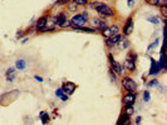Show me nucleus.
I'll list each match as a JSON object with an SVG mask.
<instances>
[{
    "mask_svg": "<svg viewBox=\"0 0 167 125\" xmlns=\"http://www.w3.org/2000/svg\"><path fill=\"white\" fill-rule=\"evenodd\" d=\"M122 86L124 88V90L126 91H136L137 90V83H136L133 79L131 78H123L122 79Z\"/></svg>",
    "mask_w": 167,
    "mask_h": 125,
    "instance_id": "f257e3e1",
    "label": "nucleus"
},
{
    "mask_svg": "<svg viewBox=\"0 0 167 125\" xmlns=\"http://www.w3.org/2000/svg\"><path fill=\"white\" fill-rule=\"evenodd\" d=\"M136 59H137V54L134 51H129L127 54V59H126V68L129 71H134L136 70Z\"/></svg>",
    "mask_w": 167,
    "mask_h": 125,
    "instance_id": "f03ea898",
    "label": "nucleus"
},
{
    "mask_svg": "<svg viewBox=\"0 0 167 125\" xmlns=\"http://www.w3.org/2000/svg\"><path fill=\"white\" fill-rule=\"evenodd\" d=\"M96 10H97V13H98V14L104 15V17H113V15H114L113 9H112V8H109L107 4H103V3L99 5V6H97Z\"/></svg>",
    "mask_w": 167,
    "mask_h": 125,
    "instance_id": "7ed1b4c3",
    "label": "nucleus"
},
{
    "mask_svg": "<svg viewBox=\"0 0 167 125\" xmlns=\"http://www.w3.org/2000/svg\"><path fill=\"white\" fill-rule=\"evenodd\" d=\"M118 33H119V28L117 27V25H112V27H107L106 29H103V30H102V35H103L106 39L111 38V36L116 35V34H118Z\"/></svg>",
    "mask_w": 167,
    "mask_h": 125,
    "instance_id": "20e7f679",
    "label": "nucleus"
},
{
    "mask_svg": "<svg viewBox=\"0 0 167 125\" xmlns=\"http://www.w3.org/2000/svg\"><path fill=\"white\" fill-rule=\"evenodd\" d=\"M122 101L124 104V106H133V104L136 103V94H134V91H127V94L123 96Z\"/></svg>",
    "mask_w": 167,
    "mask_h": 125,
    "instance_id": "39448f33",
    "label": "nucleus"
},
{
    "mask_svg": "<svg viewBox=\"0 0 167 125\" xmlns=\"http://www.w3.org/2000/svg\"><path fill=\"white\" fill-rule=\"evenodd\" d=\"M55 25L57 27H60V28H64V27H68L69 25V22L65 17V13H59L58 15L55 17Z\"/></svg>",
    "mask_w": 167,
    "mask_h": 125,
    "instance_id": "423d86ee",
    "label": "nucleus"
},
{
    "mask_svg": "<svg viewBox=\"0 0 167 125\" xmlns=\"http://www.w3.org/2000/svg\"><path fill=\"white\" fill-rule=\"evenodd\" d=\"M108 59H109V61H111V70H112L116 75H121V74H122V66L119 65V63H117L116 60H114L113 56H112L111 54L108 55Z\"/></svg>",
    "mask_w": 167,
    "mask_h": 125,
    "instance_id": "0eeeda50",
    "label": "nucleus"
},
{
    "mask_svg": "<svg viewBox=\"0 0 167 125\" xmlns=\"http://www.w3.org/2000/svg\"><path fill=\"white\" fill-rule=\"evenodd\" d=\"M87 22V20L82 17L81 14H77V15H74L72 19H70V22H69V25H72L73 28L74 27H83L84 25V23Z\"/></svg>",
    "mask_w": 167,
    "mask_h": 125,
    "instance_id": "6e6552de",
    "label": "nucleus"
},
{
    "mask_svg": "<svg viewBox=\"0 0 167 125\" xmlns=\"http://www.w3.org/2000/svg\"><path fill=\"white\" fill-rule=\"evenodd\" d=\"M150 60H151V69H150V71H148V74H150V75H157L158 73L162 70V68H161L160 63L156 61L155 59L150 58Z\"/></svg>",
    "mask_w": 167,
    "mask_h": 125,
    "instance_id": "1a4fd4ad",
    "label": "nucleus"
},
{
    "mask_svg": "<svg viewBox=\"0 0 167 125\" xmlns=\"http://www.w3.org/2000/svg\"><path fill=\"white\" fill-rule=\"evenodd\" d=\"M76 89H77V85L72 81H65L63 86H62V90H63L67 95H72V94L76 91Z\"/></svg>",
    "mask_w": 167,
    "mask_h": 125,
    "instance_id": "9d476101",
    "label": "nucleus"
},
{
    "mask_svg": "<svg viewBox=\"0 0 167 125\" xmlns=\"http://www.w3.org/2000/svg\"><path fill=\"white\" fill-rule=\"evenodd\" d=\"M122 40V36H121V34H116V35H113V36H111V38H108V39H106V45L107 46H114V45H117V44H119V41Z\"/></svg>",
    "mask_w": 167,
    "mask_h": 125,
    "instance_id": "9b49d317",
    "label": "nucleus"
},
{
    "mask_svg": "<svg viewBox=\"0 0 167 125\" xmlns=\"http://www.w3.org/2000/svg\"><path fill=\"white\" fill-rule=\"evenodd\" d=\"M132 33H133V20H132L131 17H129V18L127 19L126 24H124L123 34H124V35H129V34H132Z\"/></svg>",
    "mask_w": 167,
    "mask_h": 125,
    "instance_id": "f8f14e48",
    "label": "nucleus"
},
{
    "mask_svg": "<svg viewBox=\"0 0 167 125\" xmlns=\"http://www.w3.org/2000/svg\"><path fill=\"white\" fill-rule=\"evenodd\" d=\"M18 96H19V90H14V91H10L8 94H4V95H1L0 98H7L8 99L7 104H10V103H13Z\"/></svg>",
    "mask_w": 167,
    "mask_h": 125,
    "instance_id": "ddd939ff",
    "label": "nucleus"
},
{
    "mask_svg": "<svg viewBox=\"0 0 167 125\" xmlns=\"http://www.w3.org/2000/svg\"><path fill=\"white\" fill-rule=\"evenodd\" d=\"M92 25L94 28H97V29H99V30H103V29H106L108 25H107V23H104V22H102V20H99V19H97V18H94V19H92Z\"/></svg>",
    "mask_w": 167,
    "mask_h": 125,
    "instance_id": "4468645a",
    "label": "nucleus"
},
{
    "mask_svg": "<svg viewBox=\"0 0 167 125\" xmlns=\"http://www.w3.org/2000/svg\"><path fill=\"white\" fill-rule=\"evenodd\" d=\"M46 22H48V18H46V17H41L40 19H38V22L35 23V30L39 31V30H41L43 28H45Z\"/></svg>",
    "mask_w": 167,
    "mask_h": 125,
    "instance_id": "2eb2a0df",
    "label": "nucleus"
},
{
    "mask_svg": "<svg viewBox=\"0 0 167 125\" xmlns=\"http://www.w3.org/2000/svg\"><path fill=\"white\" fill-rule=\"evenodd\" d=\"M128 123H129V115H127L126 113H123L122 115H121V118H119L117 125H126Z\"/></svg>",
    "mask_w": 167,
    "mask_h": 125,
    "instance_id": "dca6fc26",
    "label": "nucleus"
},
{
    "mask_svg": "<svg viewBox=\"0 0 167 125\" xmlns=\"http://www.w3.org/2000/svg\"><path fill=\"white\" fill-rule=\"evenodd\" d=\"M39 116H40L41 123H43V124H48V123H49V115H48V113L41 111V113L39 114Z\"/></svg>",
    "mask_w": 167,
    "mask_h": 125,
    "instance_id": "f3484780",
    "label": "nucleus"
},
{
    "mask_svg": "<svg viewBox=\"0 0 167 125\" xmlns=\"http://www.w3.org/2000/svg\"><path fill=\"white\" fill-rule=\"evenodd\" d=\"M73 29H76V30H82V31H87V33H94V31H96L94 28H86V27H74Z\"/></svg>",
    "mask_w": 167,
    "mask_h": 125,
    "instance_id": "a211bd4d",
    "label": "nucleus"
},
{
    "mask_svg": "<svg viewBox=\"0 0 167 125\" xmlns=\"http://www.w3.org/2000/svg\"><path fill=\"white\" fill-rule=\"evenodd\" d=\"M7 79H8V81L14 80V68H10V69L7 71Z\"/></svg>",
    "mask_w": 167,
    "mask_h": 125,
    "instance_id": "6ab92c4d",
    "label": "nucleus"
},
{
    "mask_svg": "<svg viewBox=\"0 0 167 125\" xmlns=\"http://www.w3.org/2000/svg\"><path fill=\"white\" fill-rule=\"evenodd\" d=\"M25 65H27V64H25V61H24V60H18V61H17V64H15V66H17L18 69H20V70H23L24 68H25Z\"/></svg>",
    "mask_w": 167,
    "mask_h": 125,
    "instance_id": "aec40b11",
    "label": "nucleus"
},
{
    "mask_svg": "<svg viewBox=\"0 0 167 125\" xmlns=\"http://www.w3.org/2000/svg\"><path fill=\"white\" fill-rule=\"evenodd\" d=\"M124 113H126L127 115H132V114L134 113V108L133 106H126L124 108Z\"/></svg>",
    "mask_w": 167,
    "mask_h": 125,
    "instance_id": "412c9836",
    "label": "nucleus"
},
{
    "mask_svg": "<svg viewBox=\"0 0 167 125\" xmlns=\"http://www.w3.org/2000/svg\"><path fill=\"white\" fill-rule=\"evenodd\" d=\"M88 3V0H73V4L76 5H86Z\"/></svg>",
    "mask_w": 167,
    "mask_h": 125,
    "instance_id": "4be33fe9",
    "label": "nucleus"
},
{
    "mask_svg": "<svg viewBox=\"0 0 167 125\" xmlns=\"http://www.w3.org/2000/svg\"><path fill=\"white\" fill-rule=\"evenodd\" d=\"M150 99H151L150 93H148V91H144V93H143V100H144V103H148Z\"/></svg>",
    "mask_w": 167,
    "mask_h": 125,
    "instance_id": "5701e85b",
    "label": "nucleus"
},
{
    "mask_svg": "<svg viewBox=\"0 0 167 125\" xmlns=\"http://www.w3.org/2000/svg\"><path fill=\"white\" fill-rule=\"evenodd\" d=\"M147 20H148V22H151V23H153V24H158L160 23V20L157 18H155V17H148Z\"/></svg>",
    "mask_w": 167,
    "mask_h": 125,
    "instance_id": "b1692460",
    "label": "nucleus"
},
{
    "mask_svg": "<svg viewBox=\"0 0 167 125\" xmlns=\"http://www.w3.org/2000/svg\"><path fill=\"white\" fill-rule=\"evenodd\" d=\"M157 85H158V81L156 80V79L151 80V81L148 83V84H147V86H148V88H151V86H157Z\"/></svg>",
    "mask_w": 167,
    "mask_h": 125,
    "instance_id": "393cba45",
    "label": "nucleus"
},
{
    "mask_svg": "<svg viewBox=\"0 0 167 125\" xmlns=\"http://www.w3.org/2000/svg\"><path fill=\"white\" fill-rule=\"evenodd\" d=\"M55 95L59 96V98H62V96L64 95V91L62 90V88H60V89H57V90H55Z\"/></svg>",
    "mask_w": 167,
    "mask_h": 125,
    "instance_id": "a878e982",
    "label": "nucleus"
},
{
    "mask_svg": "<svg viewBox=\"0 0 167 125\" xmlns=\"http://www.w3.org/2000/svg\"><path fill=\"white\" fill-rule=\"evenodd\" d=\"M158 43H160V40H158V38H157V39H156V40L153 41V43H152V44H151V45H148V50H150V49H152V48H155V46H156V45H157Z\"/></svg>",
    "mask_w": 167,
    "mask_h": 125,
    "instance_id": "bb28decb",
    "label": "nucleus"
},
{
    "mask_svg": "<svg viewBox=\"0 0 167 125\" xmlns=\"http://www.w3.org/2000/svg\"><path fill=\"white\" fill-rule=\"evenodd\" d=\"M101 4H102V3H99V1H94V3H91V4H89V6L93 8V9H96L97 6H99Z\"/></svg>",
    "mask_w": 167,
    "mask_h": 125,
    "instance_id": "cd10ccee",
    "label": "nucleus"
},
{
    "mask_svg": "<svg viewBox=\"0 0 167 125\" xmlns=\"http://www.w3.org/2000/svg\"><path fill=\"white\" fill-rule=\"evenodd\" d=\"M161 9H162V15L165 18H167V5H163V6H161Z\"/></svg>",
    "mask_w": 167,
    "mask_h": 125,
    "instance_id": "c85d7f7f",
    "label": "nucleus"
},
{
    "mask_svg": "<svg viewBox=\"0 0 167 125\" xmlns=\"http://www.w3.org/2000/svg\"><path fill=\"white\" fill-rule=\"evenodd\" d=\"M128 45H129V41H128L127 39H124V40L122 41V48L124 49V48H127V46H128Z\"/></svg>",
    "mask_w": 167,
    "mask_h": 125,
    "instance_id": "c756f323",
    "label": "nucleus"
},
{
    "mask_svg": "<svg viewBox=\"0 0 167 125\" xmlns=\"http://www.w3.org/2000/svg\"><path fill=\"white\" fill-rule=\"evenodd\" d=\"M148 4H152V5H157V1L158 0H146Z\"/></svg>",
    "mask_w": 167,
    "mask_h": 125,
    "instance_id": "7c9ffc66",
    "label": "nucleus"
},
{
    "mask_svg": "<svg viewBox=\"0 0 167 125\" xmlns=\"http://www.w3.org/2000/svg\"><path fill=\"white\" fill-rule=\"evenodd\" d=\"M81 15H82V17H83V18H84L86 20H87L88 18H89V15H88V11H83V13H82Z\"/></svg>",
    "mask_w": 167,
    "mask_h": 125,
    "instance_id": "2f4dec72",
    "label": "nucleus"
},
{
    "mask_svg": "<svg viewBox=\"0 0 167 125\" xmlns=\"http://www.w3.org/2000/svg\"><path fill=\"white\" fill-rule=\"evenodd\" d=\"M68 1H69V0H57V4H67Z\"/></svg>",
    "mask_w": 167,
    "mask_h": 125,
    "instance_id": "473e14b6",
    "label": "nucleus"
},
{
    "mask_svg": "<svg viewBox=\"0 0 167 125\" xmlns=\"http://www.w3.org/2000/svg\"><path fill=\"white\" fill-rule=\"evenodd\" d=\"M141 120H142V118H141V116L136 118V124H137V125H139V124H141Z\"/></svg>",
    "mask_w": 167,
    "mask_h": 125,
    "instance_id": "72a5a7b5",
    "label": "nucleus"
},
{
    "mask_svg": "<svg viewBox=\"0 0 167 125\" xmlns=\"http://www.w3.org/2000/svg\"><path fill=\"white\" fill-rule=\"evenodd\" d=\"M60 99H62V100H63V101H67V100H68V95H63V96H62Z\"/></svg>",
    "mask_w": 167,
    "mask_h": 125,
    "instance_id": "f704fd0d",
    "label": "nucleus"
},
{
    "mask_svg": "<svg viewBox=\"0 0 167 125\" xmlns=\"http://www.w3.org/2000/svg\"><path fill=\"white\" fill-rule=\"evenodd\" d=\"M35 79H36V80H38V81H43V78H40V76H38V75H36V76H35Z\"/></svg>",
    "mask_w": 167,
    "mask_h": 125,
    "instance_id": "c9c22d12",
    "label": "nucleus"
},
{
    "mask_svg": "<svg viewBox=\"0 0 167 125\" xmlns=\"http://www.w3.org/2000/svg\"><path fill=\"white\" fill-rule=\"evenodd\" d=\"M128 6H132V5H133V0H128Z\"/></svg>",
    "mask_w": 167,
    "mask_h": 125,
    "instance_id": "e433bc0d",
    "label": "nucleus"
},
{
    "mask_svg": "<svg viewBox=\"0 0 167 125\" xmlns=\"http://www.w3.org/2000/svg\"><path fill=\"white\" fill-rule=\"evenodd\" d=\"M126 125H131V124H129V123H128V124H126Z\"/></svg>",
    "mask_w": 167,
    "mask_h": 125,
    "instance_id": "4c0bfd02",
    "label": "nucleus"
}]
</instances>
